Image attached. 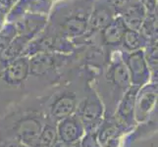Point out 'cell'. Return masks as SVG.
Returning <instances> with one entry per match:
<instances>
[{"label": "cell", "instance_id": "cell-2", "mask_svg": "<svg viewBox=\"0 0 158 147\" xmlns=\"http://www.w3.org/2000/svg\"><path fill=\"white\" fill-rule=\"evenodd\" d=\"M86 84L78 86L72 83L60 84L45 91L44 108L47 118L57 123L74 115Z\"/></svg>", "mask_w": 158, "mask_h": 147}, {"label": "cell", "instance_id": "cell-8", "mask_svg": "<svg viewBox=\"0 0 158 147\" xmlns=\"http://www.w3.org/2000/svg\"><path fill=\"white\" fill-rule=\"evenodd\" d=\"M80 147H101L96 132L85 133L79 142Z\"/></svg>", "mask_w": 158, "mask_h": 147}, {"label": "cell", "instance_id": "cell-3", "mask_svg": "<svg viewBox=\"0 0 158 147\" xmlns=\"http://www.w3.org/2000/svg\"><path fill=\"white\" fill-rule=\"evenodd\" d=\"M75 114L83 124L85 133L96 132L104 119V105L89 83L85 85Z\"/></svg>", "mask_w": 158, "mask_h": 147}, {"label": "cell", "instance_id": "cell-9", "mask_svg": "<svg viewBox=\"0 0 158 147\" xmlns=\"http://www.w3.org/2000/svg\"><path fill=\"white\" fill-rule=\"evenodd\" d=\"M0 147H28V146L18 142V141L9 140V139H0Z\"/></svg>", "mask_w": 158, "mask_h": 147}, {"label": "cell", "instance_id": "cell-1", "mask_svg": "<svg viewBox=\"0 0 158 147\" xmlns=\"http://www.w3.org/2000/svg\"><path fill=\"white\" fill-rule=\"evenodd\" d=\"M45 94L27 95L0 115V139L34 147L46 122Z\"/></svg>", "mask_w": 158, "mask_h": 147}, {"label": "cell", "instance_id": "cell-4", "mask_svg": "<svg viewBox=\"0 0 158 147\" xmlns=\"http://www.w3.org/2000/svg\"><path fill=\"white\" fill-rule=\"evenodd\" d=\"M157 84H146L139 89L135 103V123L146 122L157 111Z\"/></svg>", "mask_w": 158, "mask_h": 147}, {"label": "cell", "instance_id": "cell-5", "mask_svg": "<svg viewBox=\"0 0 158 147\" xmlns=\"http://www.w3.org/2000/svg\"><path fill=\"white\" fill-rule=\"evenodd\" d=\"M140 88L131 85L125 92L116 107L114 117L117 121L131 133L137 126L135 120V103L138 91Z\"/></svg>", "mask_w": 158, "mask_h": 147}, {"label": "cell", "instance_id": "cell-6", "mask_svg": "<svg viewBox=\"0 0 158 147\" xmlns=\"http://www.w3.org/2000/svg\"><path fill=\"white\" fill-rule=\"evenodd\" d=\"M56 132L58 141L68 144L79 143L85 133L83 124L76 116V114L57 122Z\"/></svg>", "mask_w": 158, "mask_h": 147}, {"label": "cell", "instance_id": "cell-7", "mask_svg": "<svg viewBox=\"0 0 158 147\" xmlns=\"http://www.w3.org/2000/svg\"><path fill=\"white\" fill-rule=\"evenodd\" d=\"M56 124L49 118L46 119V122L43 126L40 137L37 138L34 147H54L57 143V132Z\"/></svg>", "mask_w": 158, "mask_h": 147}, {"label": "cell", "instance_id": "cell-11", "mask_svg": "<svg viewBox=\"0 0 158 147\" xmlns=\"http://www.w3.org/2000/svg\"><path fill=\"white\" fill-rule=\"evenodd\" d=\"M75 147H80V145H79V143H77V144H76V145H75Z\"/></svg>", "mask_w": 158, "mask_h": 147}, {"label": "cell", "instance_id": "cell-10", "mask_svg": "<svg viewBox=\"0 0 158 147\" xmlns=\"http://www.w3.org/2000/svg\"><path fill=\"white\" fill-rule=\"evenodd\" d=\"M77 144V143H76ZM76 144H68V143H64V142H60V141H57V143L55 144L54 147H75Z\"/></svg>", "mask_w": 158, "mask_h": 147}]
</instances>
